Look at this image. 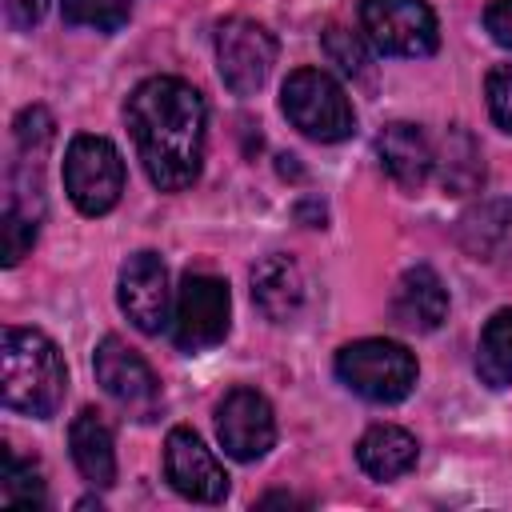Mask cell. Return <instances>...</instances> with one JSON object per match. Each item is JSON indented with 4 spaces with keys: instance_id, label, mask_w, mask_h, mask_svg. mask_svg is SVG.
<instances>
[{
    "instance_id": "22",
    "label": "cell",
    "mask_w": 512,
    "mask_h": 512,
    "mask_svg": "<svg viewBox=\"0 0 512 512\" xmlns=\"http://www.w3.org/2000/svg\"><path fill=\"white\" fill-rule=\"evenodd\" d=\"M324 52H328V60H332L352 84L376 88V64H372V52L364 48L360 36H352V32L340 28V24H332V28H324Z\"/></svg>"
},
{
    "instance_id": "13",
    "label": "cell",
    "mask_w": 512,
    "mask_h": 512,
    "mask_svg": "<svg viewBox=\"0 0 512 512\" xmlns=\"http://www.w3.org/2000/svg\"><path fill=\"white\" fill-rule=\"evenodd\" d=\"M448 316V288L444 280L428 268L416 264L400 276L396 296H392V320L408 332H436Z\"/></svg>"
},
{
    "instance_id": "28",
    "label": "cell",
    "mask_w": 512,
    "mask_h": 512,
    "mask_svg": "<svg viewBox=\"0 0 512 512\" xmlns=\"http://www.w3.org/2000/svg\"><path fill=\"white\" fill-rule=\"evenodd\" d=\"M296 216H300L308 228H324V216H328V212H324L320 200H300V204H296Z\"/></svg>"
},
{
    "instance_id": "10",
    "label": "cell",
    "mask_w": 512,
    "mask_h": 512,
    "mask_svg": "<svg viewBox=\"0 0 512 512\" xmlns=\"http://www.w3.org/2000/svg\"><path fill=\"white\" fill-rule=\"evenodd\" d=\"M116 300L124 308V316L156 336L160 328L172 324V288H168V268L156 252H132L120 268V288H116Z\"/></svg>"
},
{
    "instance_id": "7",
    "label": "cell",
    "mask_w": 512,
    "mask_h": 512,
    "mask_svg": "<svg viewBox=\"0 0 512 512\" xmlns=\"http://www.w3.org/2000/svg\"><path fill=\"white\" fill-rule=\"evenodd\" d=\"M228 316H232V296L228 284L212 272H188L176 292L172 308V340L180 352H200L212 348L228 336Z\"/></svg>"
},
{
    "instance_id": "8",
    "label": "cell",
    "mask_w": 512,
    "mask_h": 512,
    "mask_svg": "<svg viewBox=\"0 0 512 512\" xmlns=\"http://www.w3.org/2000/svg\"><path fill=\"white\" fill-rule=\"evenodd\" d=\"M276 64V36L248 20V16H228L216 24V72L228 92L252 96Z\"/></svg>"
},
{
    "instance_id": "19",
    "label": "cell",
    "mask_w": 512,
    "mask_h": 512,
    "mask_svg": "<svg viewBox=\"0 0 512 512\" xmlns=\"http://www.w3.org/2000/svg\"><path fill=\"white\" fill-rule=\"evenodd\" d=\"M432 172L448 196H468L484 184V156L468 128H448L440 148H432Z\"/></svg>"
},
{
    "instance_id": "4",
    "label": "cell",
    "mask_w": 512,
    "mask_h": 512,
    "mask_svg": "<svg viewBox=\"0 0 512 512\" xmlns=\"http://www.w3.org/2000/svg\"><path fill=\"white\" fill-rule=\"evenodd\" d=\"M336 376L372 404H396L416 388V356L396 340L368 336L336 352Z\"/></svg>"
},
{
    "instance_id": "18",
    "label": "cell",
    "mask_w": 512,
    "mask_h": 512,
    "mask_svg": "<svg viewBox=\"0 0 512 512\" xmlns=\"http://www.w3.org/2000/svg\"><path fill=\"white\" fill-rule=\"evenodd\" d=\"M416 436L396 428V424H372L360 440H356V464L372 476V480H396L404 472L416 468Z\"/></svg>"
},
{
    "instance_id": "24",
    "label": "cell",
    "mask_w": 512,
    "mask_h": 512,
    "mask_svg": "<svg viewBox=\"0 0 512 512\" xmlns=\"http://www.w3.org/2000/svg\"><path fill=\"white\" fill-rule=\"evenodd\" d=\"M36 232H40V220H28L12 208L0 212V252H4V264H20L28 256V248L36 244Z\"/></svg>"
},
{
    "instance_id": "26",
    "label": "cell",
    "mask_w": 512,
    "mask_h": 512,
    "mask_svg": "<svg viewBox=\"0 0 512 512\" xmlns=\"http://www.w3.org/2000/svg\"><path fill=\"white\" fill-rule=\"evenodd\" d=\"M484 28L500 48L512 52V0H492L484 8Z\"/></svg>"
},
{
    "instance_id": "23",
    "label": "cell",
    "mask_w": 512,
    "mask_h": 512,
    "mask_svg": "<svg viewBox=\"0 0 512 512\" xmlns=\"http://www.w3.org/2000/svg\"><path fill=\"white\" fill-rule=\"evenodd\" d=\"M60 16L72 28H96L116 32L132 16V0H60Z\"/></svg>"
},
{
    "instance_id": "15",
    "label": "cell",
    "mask_w": 512,
    "mask_h": 512,
    "mask_svg": "<svg viewBox=\"0 0 512 512\" xmlns=\"http://www.w3.org/2000/svg\"><path fill=\"white\" fill-rule=\"evenodd\" d=\"M456 244L484 264L512 256V200H484L456 220Z\"/></svg>"
},
{
    "instance_id": "2",
    "label": "cell",
    "mask_w": 512,
    "mask_h": 512,
    "mask_svg": "<svg viewBox=\"0 0 512 512\" xmlns=\"http://www.w3.org/2000/svg\"><path fill=\"white\" fill-rule=\"evenodd\" d=\"M68 392V368L60 348L36 332L8 324L0 332V396L8 412L48 420Z\"/></svg>"
},
{
    "instance_id": "16",
    "label": "cell",
    "mask_w": 512,
    "mask_h": 512,
    "mask_svg": "<svg viewBox=\"0 0 512 512\" xmlns=\"http://www.w3.org/2000/svg\"><path fill=\"white\" fill-rule=\"evenodd\" d=\"M376 156H380L384 172L408 192L424 188V180L432 176V144L416 124H404V120L388 124L376 136Z\"/></svg>"
},
{
    "instance_id": "12",
    "label": "cell",
    "mask_w": 512,
    "mask_h": 512,
    "mask_svg": "<svg viewBox=\"0 0 512 512\" xmlns=\"http://www.w3.org/2000/svg\"><path fill=\"white\" fill-rule=\"evenodd\" d=\"M164 472L168 484L196 500V504H220L228 496V476L220 468V460L212 456V448H204V440L192 428H172L164 440Z\"/></svg>"
},
{
    "instance_id": "25",
    "label": "cell",
    "mask_w": 512,
    "mask_h": 512,
    "mask_svg": "<svg viewBox=\"0 0 512 512\" xmlns=\"http://www.w3.org/2000/svg\"><path fill=\"white\" fill-rule=\"evenodd\" d=\"M484 96H488V112L492 120L512 132V64H496L484 80Z\"/></svg>"
},
{
    "instance_id": "14",
    "label": "cell",
    "mask_w": 512,
    "mask_h": 512,
    "mask_svg": "<svg viewBox=\"0 0 512 512\" xmlns=\"http://www.w3.org/2000/svg\"><path fill=\"white\" fill-rule=\"evenodd\" d=\"M252 300L272 324H288L304 308V272L292 256L272 252L252 268Z\"/></svg>"
},
{
    "instance_id": "9",
    "label": "cell",
    "mask_w": 512,
    "mask_h": 512,
    "mask_svg": "<svg viewBox=\"0 0 512 512\" xmlns=\"http://www.w3.org/2000/svg\"><path fill=\"white\" fill-rule=\"evenodd\" d=\"M92 368H96V380L100 388L132 416V420H152L160 412V380L156 372L148 368V360L128 348L120 336H104L96 344V356H92Z\"/></svg>"
},
{
    "instance_id": "27",
    "label": "cell",
    "mask_w": 512,
    "mask_h": 512,
    "mask_svg": "<svg viewBox=\"0 0 512 512\" xmlns=\"http://www.w3.org/2000/svg\"><path fill=\"white\" fill-rule=\"evenodd\" d=\"M44 12H48V0H4V16H8V24L20 28V32L36 28V24L44 20Z\"/></svg>"
},
{
    "instance_id": "21",
    "label": "cell",
    "mask_w": 512,
    "mask_h": 512,
    "mask_svg": "<svg viewBox=\"0 0 512 512\" xmlns=\"http://www.w3.org/2000/svg\"><path fill=\"white\" fill-rule=\"evenodd\" d=\"M0 460H4V472H0V500L8 508H44V476L32 460H20L8 444H0Z\"/></svg>"
},
{
    "instance_id": "1",
    "label": "cell",
    "mask_w": 512,
    "mask_h": 512,
    "mask_svg": "<svg viewBox=\"0 0 512 512\" xmlns=\"http://www.w3.org/2000/svg\"><path fill=\"white\" fill-rule=\"evenodd\" d=\"M140 164L160 192H180L200 176L208 108L180 76H148L132 88L124 108Z\"/></svg>"
},
{
    "instance_id": "30",
    "label": "cell",
    "mask_w": 512,
    "mask_h": 512,
    "mask_svg": "<svg viewBox=\"0 0 512 512\" xmlns=\"http://www.w3.org/2000/svg\"><path fill=\"white\" fill-rule=\"evenodd\" d=\"M76 508H80V512H88V508H96V512H100V508H104V504H100V500H92V496H84V500H80V504H76Z\"/></svg>"
},
{
    "instance_id": "3",
    "label": "cell",
    "mask_w": 512,
    "mask_h": 512,
    "mask_svg": "<svg viewBox=\"0 0 512 512\" xmlns=\"http://www.w3.org/2000/svg\"><path fill=\"white\" fill-rule=\"evenodd\" d=\"M280 108L292 120L296 132H304L316 144H340L356 132V112L344 88L320 72V68H296L288 72L280 88Z\"/></svg>"
},
{
    "instance_id": "29",
    "label": "cell",
    "mask_w": 512,
    "mask_h": 512,
    "mask_svg": "<svg viewBox=\"0 0 512 512\" xmlns=\"http://www.w3.org/2000/svg\"><path fill=\"white\" fill-rule=\"evenodd\" d=\"M280 176H300V164H296V156H280Z\"/></svg>"
},
{
    "instance_id": "20",
    "label": "cell",
    "mask_w": 512,
    "mask_h": 512,
    "mask_svg": "<svg viewBox=\"0 0 512 512\" xmlns=\"http://www.w3.org/2000/svg\"><path fill=\"white\" fill-rule=\"evenodd\" d=\"M476 376L488 388L512 384V308L492 312V320L484 324L480 344H476Z\"/></svg>"
},
{
    "instance_id": "11",
    "label": "cell",
    "mask_w": 512,
    "mask_h": 512,
    "mask_svg": "<svg viewBox=\"0 0 512 512\" xmlns=\"http://www.w3.org/2000/svg\"><path fill=\"white\" fill-rule=\"evenodd\" d=\"M216 436L232 460H260L276 444L272 404L256 388H232L216 408Z\"/></svg>"
},
{
    "instance_id": "5",
    "label": "cell",
    "mask_w": 512,
    "mask_h": 512,
    "mask_svg": "<svg viewBox=\"0 0 512 512\" xmlns=\"http://www.w3.org/2000/svg\"><path fill=\"white\" fill-rule=\"evenodd\" d=\"M64 188H68V200L84 216L112 212L124 192V160H120L116 144L104 136H92V132L72 136V144L64 152Z\"/></svg>"
},
{
    "instance_id": "6",
    "label": "cell",
    "mask_w": 512,
    "mask_h": 512,
    "mask_svg": "<svg viewBox=\"0 0 512 512\" xmlns=\"http://www.w3.org/2000/svg\"><path fill=\"white\" fill-rule=\"evenodd\" d=\"M360 24L376 52L384 56H432L440 48L436 12L428 0H360Z\"/></svg>"
},
{
    "instance_id": "17",
    "label": "cell",
    "mask_w": 512,
    "mask_h": 512,
    "mask_svg": "<svg viewBox=\"0 0 512 512\" xmlns=\"http://www.w3.org/2000/svg\"><path fill=\"white\" fill-rule=\"evenodd\" d=\"M68 448L72 460L80 468V476L92 488H112L116 484V444H112V428L96 408H84L72 428H68Z\"/></svg>"
}]
</instances>
